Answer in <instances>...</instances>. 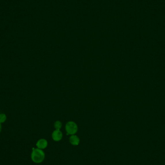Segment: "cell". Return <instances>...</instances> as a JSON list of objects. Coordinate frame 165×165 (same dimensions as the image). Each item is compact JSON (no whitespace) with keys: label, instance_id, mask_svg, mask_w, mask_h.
<instances>
[{"label":"cell","instance_id":"obj_4","mask_svg":"<svg viewBox=\"0 0 165 165\" xmlns=\"http://www.w3.org/2000/svg\"><path fill=\"white\" fill-rule=\"evenodd\" d=\"M48 143L47 141L43 139L39 140L36 143V146L38 148L40 149H44L46 148L48 146Z\"/></svg>","mask_w":165,"mask_h":165},{"label":"cell","instance_id":"obj_2","mask_svg":"<svg viewBox=\"0 0 165 165\" xmlns=\"http://www.w3.org/2000/svg\"><path fill=\"white\" fill-rule=\"evenodd\" d=\"M65 128L68 134L74 135L77 131V125L75 122H73V121H69L66 124Z\"/></svg>","mask_w":165,"mask_h":165},{"label":"cell","instance_id":"obj_5","mask_svg":"<svg viewBox=\"0 0 165 165\" xmlns=\"http://www.w3.org/2000/svg\"><path fill=\"white\" fill-rule=\"evenodd\" d=\"M70 142L73 145H78L80 143V140L77 136L72 135L70 138Z\"/></svg>","mask_w":165,"mask_h":165},{"label":"cell","instance_id":"obj_3","mask_svg":"<svg viewBox=\"0 0 165 165\" xmlns=\"http://www.w3.org/2000/svg\"><path fill=\"white\" fill-rule=\"evenodd\" d=\"M52 136L55 141H60L62 138V133L60 130H55L52 133Z\"/></svg>","mask_w":165,"mask_h":165},{"label":"cell","instance_id":"obj_6","mask_svg":"<svg viewBox=\"0 0 165 165\" xmlns=\"http://www.w3.org/2000/svg\"><path fill=\"white\" fill-rule=\"evenodd\" d=\"M7 119L6 115L5 113H1L0 114V123H3L6 121Z\"/></svg>","mask_w":165,"mask_h":165},{"label":"cell","instance_id":"obj_8","mask_svg":"<svg viewBox=\"0 0 165 165\" xmlns=\"http://www.w3.org/2000/svg\"><path fill=\"white\" fill-rule=\"evenodd\" d=\"M2 125H1V123H0V132L2 131Z\"/></svg>","mask_w":165,"mask_h":165},{"label":"cell","instance_id":"obj_1","mask_svg":"<svg viewBox=\"0 0 165 165\" xmlns=\"http://www.w3.org/2000/svg\"><path fill=\"white\" fill-rule=\"evenodd\" d=\"M45 154L42 149L36 148L33 149L31 153V160L35 163H40L45 159Z\"/></svg>","mask_w":165,"mask_h":165},{"label":"cell","instance_id":"obj_7","mask_svg":"<svg viewBox=\"0 0 165 165\" xmlns=\"http://www.w3.org/2000/svg\"><path fill=\"white\" fill-rule=\"evenodd\" d=\"M62 126V123L60 121H57L54 124V127L56 130H60Z\"/></svg>","mask_w":165,"mask_h":165}]
</instances>
